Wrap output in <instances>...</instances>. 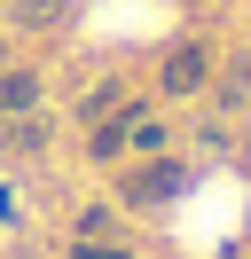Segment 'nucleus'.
I'll use <instances>...</instances> for the list:
<instances>
[{
  "label": "nucleus",
  "instance_id": "f257e3e1",
  "mask_svg": "<svg viewBox=\"0 0 251 259\" xmlns=\"http://www.w3.org/2000/svg\"><path fill=\"white\" fill-rule=\"evenodd\" d=\"M181 189H188V165H173V157H149V165L126 173V204H165Z\"/></svg>",
  "mask_w": 251,
  "mask_h": 259
},
{
  "label": "nucleus",
  "instance_id": "f03ea898",
  "mask_svg": "<svg viewBox=\"0 0 251 259\" xmlns=\"http://www.w3.org/2000/svg\"><path fill=\"white\" fill-rule=\"evenodd\" d=\"M204 71H212V55H204L196 39H188V48H173V55H165V95H196Z\"/></svg>",
  "mask_w": 251,
  "mask_h": 259
},
{
  "label": "nucleus",
  "instance_id": "7ed1b4c3",
  "mask_svg": "<svg viewBox=\"0 0 251 259\" xmlns=\"http://www.w3.org/2000/svg\"><path fill=\"white\" fill-rule=\"evenodd\" d=\"M63 16H71V0H8V24H24V32H55Z\"/></svg>",
  "mask_w": 251,
  "mask_h": 259
},
{
  "label": "nucleus",
  "instance_id": "20e7f679",
  "mask_svg": "<svg viewBox=\"0 0 251 259\" xmlns=\"http://www.w3.org/2000/svg\"><path fill=\"white\" fill-rule=\"evenodd\" d=\"M126 134H134V102H126L118 118H102V126H94V142H87V149H94V157H118V149H126Z\"/></svg>",
  "mask_w": 251,
  "mask_h": 259
},
{
  "label": "nucleus",
  "instance_id": "39448f33",
  "mask_svg": "<svg viewBox=\"0 0 251 259\" xmlns=\"http://www.w3.org/2000/svg\"><path fill=\"white\" fill-rule=\"evenodd\" d=\"M39 102V79L31 71H0V110H31Z\"/></svg>",
  "mask_w": 251,
  "mask_h": 259
},
{
  "label": "nucleus",
  "instance_id": "423d86ee",
  "mask_svg": "<svg viewBox=\"0 0 251 259\" xmlns=\"http://www.w3.org/2000/svg\"><path fill=\"white\" fill-rule=\"evenodd\" d=\"M71 259H126V251H118V243H78Z\"/></svg>",
  "mask_w": 251,
  "mask_h": 259
}]
</instances>
